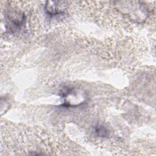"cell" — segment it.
<instances>
[{
	"instance_id": "1",
	"label": "cell",
	"mask_w": 156,
	"mask_h": 156,
	"mask_svg": "<svg viewBox=\"0 0 156 156\" xmlns=\"http://www.w3.org/2000/svg\"><path fill=\"white\" fill-rule=\"evenodd\" d=\"M62 97L64 98L63 105L66 107H76L83 103L87 99L85 93L73 88H66L62 91Z\"/></svg>"
},
{
	"instance_id": "2",
	"label": "cell",
	"mask_w": 156,
	"mask_h": 156,
	"mask_svg": "<svg viewBox=\"0 0 156 156\" xmlns=\"http://www.w3.org/2000/svg\"><path fill=\"white\" fill-rule=\"evenodd\" d=\"M62 1H47L45 9L47 13L51 16H54L63 13L66 8V5Z\"/></svg>"
},
{
	"instance_id": "3",
	"label": "cell",
	"mask_w": 156,
	"mask_h": 156,
	"mask_svg": "<svg viewBox=\"0 0 156 156\" xmlns=\"http://www.w3.org/2000/svg\"><path fill=\"white\" fill-rule=\"evenodd\" d=\"M24 15L20 13H13L9 16L7 25L9 29L12 31L20 30L24 23Z\"/></svg>"
},
{
	"instance_id": "4",
	"label": "cell",
	"mask_w": 156,
	"mask_h": 156,
	"mask_svg": "<svg viewBox=\"0 0 156 156\" xmlns=\"http://www.w3.org/2000/svg\"><path fill=\"white\" fill-rule=\"evenodd\" d=\"M94 132L99 137H107L108 135L107 129L103 125L97 124L94 127Z\"/></svg>"
}]
</instances>
